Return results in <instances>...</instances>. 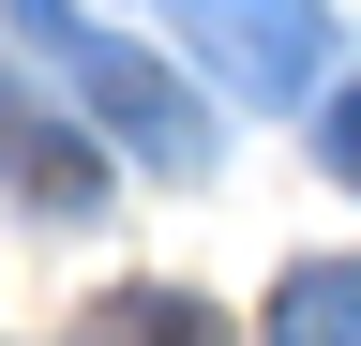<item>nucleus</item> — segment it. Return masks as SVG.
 <instances>
[{"label": "nucleus", "mask_w": 361, "mask_h": 346, "mask_svg": "<svg viewBox=\"0 0 361 346\" xmlns=\"http://www.w3.org/2000/svg\"><path fill=\"white\" fill-rule=\"evenodd\" d=\"M180 16L226 46L241 91H301V75H316V0H180Z\"/></svg>", "instance_id": "f257e3e1"}, {"label": "nucleus", "mask_w": 361, "mask_h": 346, "mask_svg": "<svg viewBox=\"0 0 361 346\" xmlns=\"http://www.w3.org/2000/svg\"><path fill=\"white\" fill-rule=\"evenodd\" d=\"M286 346H361V271H316V286H286Z\"/></svg>", "instance_id": "7ed1b4c3"}, {"label": "nucleus", "mask_w": 361, "mask_h": 346, "mask_svg": "<svg viewBox=\"0 0 361 346\" xmlns=\"http://www.w3.org/2000/svg\"><path fill=\"white\" fill-rule=\"evenodd\" d=\"M90 346H226V331L196 316V301H151V286H135V301H106V316H90Z\"/></svg>", "instance_id": "f03ea898"}, {"label": "nucleus", "mask_w": 361, "mask_h": 346, "mask_svg": "<svg viewBox=\"0 0 361 346\" xmlns=\"http://www.w3.org/2000/svg\"><path fill=\"white\" fill-rule=\"evenodd\" d=\"M331 166H346V181H361V91L331 106Z\"/></svg>", "instance_id": "20e7f679"}]
</instances>
